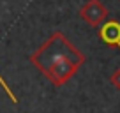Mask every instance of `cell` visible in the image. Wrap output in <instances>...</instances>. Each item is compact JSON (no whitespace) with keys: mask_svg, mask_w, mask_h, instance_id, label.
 I'll list each match as a JSON object with an SVG mask.
<instances>
[{"mask_svg":"<svg viewBox=\"0 0 120 113\" xmlns=\"http://www.w3.org/2000/svg\"><path fill=\"white\" fill-rule=\"evenodd\" d=\"M30 62L55 87H64L83 65L85 55L56 30L30 55Z\"/></svg>","mask_w":120,"mask_h":113,"instance_id":"6da1fadb","label":"cell"},{"mask_svg":"<svg viewBox=\"0 0 120 113\" xmlns=\"http://www.w3.org/2000/svg\"><path fill=\"white\" fill-rule=\"evenodd\" d=\"M79 18L90 26H101L108 19V9L101 0H86L79 9Z\"/></svg>","mask_w":120,"mask_h":113,"instance_id":"7a4b0ae2","label":"cell"},{"mask_svg":"<svg viewBox=\"0 0 120 113\" xmlns=\"http://www.w3.org/2000/svg\"><path fill=\"white\" fill-rule=\"evenodd\" d=\"M99 39L108 46H118L120 48V23L116 19H106L101 25Z\"/></svg>","mask_w":120,"mask_h":113,"instance_id":"3957f363","label":"cell"},{"mask_svg":"<svg viewBox=\"0 0 120 113\" xmlns=\"http://www.w3.org/2000/svg\"><path fill=\"white\" fill-rule=\"evenodd\" d=\"M0 85H2V88H4V90H5V94H7L9 97H11V101L18 104V97H16V94H14V92L11 90V87H9L7 83H5V79L2 78V74H0Z\"/></svg>","mask_w":120,"mask_h":113,"instance_id":"277c9868","label":"cell"},{"mask_svg":"<svg viewBox=\"0 0 120 113\" xmlns=\"http://www.w3.org/2000/svg\"><path fill=\"white\" fill-rule=\"evenodd\" d=\"M109 83H111L115 88L120 90V67L116 69L115 72H111V76H109Z\"/></svg>","mask_w":120,"mask_h":113,"instance_id":"5b68a950","label":"cell"},{"mask_svg":"<svg viewBox=\"0 0 120 113\" xmlns=\"http://www.w3.org/2000/svg\"><path fill=\"white\" fill-rule=\"evenodd\" d=\"M118 2H120V0H118Z\"/></svg>","mask_w":120,"mask_h":113,"instance_id":"8992f818","label":"cell"}]
</instances>
